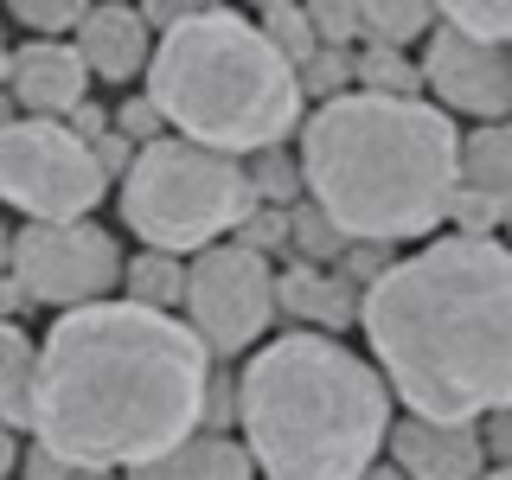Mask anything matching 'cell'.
<instances>
[{
	"mask_svg": "<svg viewBox=\"0 0 512 480\" xmlns=\"http://www.w3.org/2000/svg\"><path fill=\"white\" fill-rule=\"evenodd\" d=\"M212 352L186 320L90 301L52 320L32 378V436L71 474H135L205 429Z\"/></svg>",
	"mask_w": 512,
	"mask_h": 480,
	"instance_id": "1",
	"label": "cell"
},
{
	"mask_svg": "<svg viewBox=\"0 0 512 480\" xmlns=\"http://www.w3.org/2000/svg\"><path fill=\"white\" fill-rule=\"evenodd\" d=\"M359 327L410 416L480 429L512 410V250L500 237L410 250L359 295Z\"/></svg>",
	"mask_w": 512,
	"mask_h": 480,
	"instance_id": "2",
	"label": "cell"
},
{
	"mask_svg": "<svg viewBox=\"0 0 512 480\" xmlns=\"http://www.w3.org/2000/svg\"><path fill=\"white\" fill-rule=\"evenodd\" d=\"M295 160L308 205L352 244L429 237L461 186V135L423 96H333L308 116Z\"/></svg>",
	"mask_w": 512,
	"mask_h": 480,
	"instance_id": "3",
	"label": "cell"
},
{
	"mask_svg": "<svg viewBox=\"0 0 512 480\" xmlns=\"http://www.w3.org/2000/svg\"><path fill=\"white\" fill-rule=\"evenodd\" d=\"M237 429L263 480H359L391 436V391L378 365L333 333H282L244 359Z\"/></svg>",
	"mask_w": 512,
	"mask_h": 480,
	"instance_id": "4",
	"label": "cell"
},
{
	"mask_svg": "<svg viewBox=\"0 0 512 480\" xmlns=\"http://www.w3.org/2000/svg\"><path fill=\"white\" fill-rule=\"evenodd\" d=\"M141 96L160 109L167 135L231 160L282 148L308 109L295 64L237 7H186L154 39Z\"/></svg>",
	"mask_w": 512,
	"mask_h": 480,
	"instance_id": "5",
	"label": "cell"
},
{
	"mask_svg": "<svg viewBox=\"0 0 512 480\" xmlns=\"http://www.w3.org/2000/svg\"><path fill=\"white\" fill-rule=\"evenodd\" d=\"M116 205L122 224L160 256H199L212 250L218 237H231L237 224L256 212L250 199V173L244 160L212 154V148H192L180 135H160L148 148H135L128 173L116 180Z\"/></svg>",
	"mask_w": 512,
	"mask_h": 480,
	"instance_id": "6",
	"label": "cell"
},
{
	"mask_svg": "<svg viewBox=\"0 0 512 480\" xmlns=\"http://www.w3.org/2000/svg\"><path fill=\"white\" fill-rule=\"evenodd\" d=\"M103 167L90 141H77L64 122L13 116L0 135V205H13L26 224H77L103 205Z\"/></svg>",
	"mask_w": 512,
	"mask_h": 480,
	"instance_id": "7",
	"label": "cell"
},
{
	"mask_svg": "<svg viewBox=\"0 0 512 480\" xmlns=\"http://www.w3.org/2000/svg\"><path fill=\"white\" fill-rule=\"evenodd\" d=\"M180 314H186V333L212 359L256 352L269 320H276V269H269V256H256L244 244H212L186 256Z\"/></svg>",
	"mask_w": 512,
	"mask_h": 480,
	"instance_id": "8",
	"label": "cell"
},
{
	"mask_svg": "<svg viewBox=\"0 0 512 480\" xmlns=\"http://www.w3.org/2000/svg\"><path fill=\"white\" fill-rule=\"evenodd\" d=\"M122 244L103 231V224L77 218V224H26L13 231V256L7 276L20 282L26 301L39 308H90V301H109V288L122 282Z\"/></svg>",
	"mask_w": 512,
	"mask_h": 480,
	"instance_id": "9",
	"label": "cell"
},
{
	"mask_svg": "<svg viewBox=\"0 0 512 480\" xmlns=\"http://www.w3.org/2000/svg\"><path fill=\"white\" fill-rule=\"evenodd\" d=\"M416 71H423V90L436 96V109L448 122L455 116L506 122L512 116V52H500V45H474L436 20V32L423 39V64Z\"/></svg>",
	"mask_w": 512,
	"mask_h": 480,
	"instance_id": "10",
	"label": "cell"
},
{
	"mask_svg": "<svg viewBox=\"0 0 512 480\" xmlns=\"http://www.w3.org/2000/svg\"><path fill=\"white\" fill-rule=\"evenodd\" d=\"M7 96L26 109L32 122H71L90 103V71L71 52V39H26L13 52V77Z\"/></svg>",
	"mask_w": 512,
	"mask_h": 480,
	"instance_id": "11",
	"label": "cell"
},
{
	"mask_svg": "<svg viewBox=\"0 0 512 480\" xmlns=\"http://www.w3.org/2000/svg\"><path fill=\"white\" fill-rule=\"evenodd\" d=\"M391 468L404 480H480L487 474V448H480L474 423H423V416H404L391 423Z\"/></svg>",
	"mask_w": 512,
	"mask_h": 480,
	"instance_id": "12",
	"label": "cell"
},
{
	"mask_svg": "<svg viewBox=\"0 0 512 480\" xmlns=\"http://www.w3.org/2000/svg\"><path fill=\"white\" fill-rule=\"evenodd\" d=\"M71 52L84 58L90 84L96 77H103V84H135V77H148L154 32H148V20H141L135 7L103 0V7H84V20L71 32Z\"/></svg>",
	"mask_w": 512,
	"mask_h": 480,
	"instance_id": "13",
	"label": "cell"
},
{
	"mask_svg": "<svg viewBox=\"0 0 512 480\" xmlns=\"http://www.w3.org/2000/svg\"><path fill=\"white\" fill-rule=\"evenodd\" d=\"M359 282H346L340 269H288V276H276V314H295L308 333H333L340 340V327H352L359 320Z\"/></svg>",
	"mask_w": 512,
	"mask_h": 480,
	"instance_id": "14",
	"label": "cell"
},
{
	"mask_svg": "<svg viewBox=\"0 0 512 480\" xmlns=\"http://www.w3.org/2000/svg\"><path fill=\"white\" fill-rule=\"evenodd\" d=\"M122 480H256V468H250V455H244L237 436L199 429V436H186L180 448H167L160 461H148V468H135Z\"/></svg>",
	"mask_w": 512,
	"mask_h": 480,
	"instance_id": "15",
	"label": "cell"
},
{
	"mask_svg": "<svg viewBox=\"0 0 512 480\" xmlns=\"http://www.w3.org/2000/svg\"><path fill=\"white\" fill-rule=\"evenodd\" d=\"M461 192H480L487 205H500L512 218V116L461 135Z\"/></svg>",
	"mask_w": 512,
	"mask_h": 480,
	"instance_id": "16",
	"label": "cell"
},
{
	"mask_svg": "<svg viewBox=\"0 0 512 480\" xmlns=\"http://www.w3.org/2000/svg\"><path fill=\"white\" fill-rule=\"evenodd\" d=\"M32 378H39V340L20 320H0V429H32Z\"/></svg>",
	"mask_w": 512,
	"mask_h": 480,
	"instance_id": "17",
	"label": "cell"
},
{
	"mask_svg": "<svg viewBox=\"0 0 512 480\" xmlns=\"http://www.w3.org/2000/svg\"><path fill=\"white\" fill-rule=\"evenodd\" d=\"M122 288H128L122 301H135V308L173 314L180 295H186V263H180V256H160V250H141V256L122 263Z\"/></svg>",
	"mask_w": 512,
	"mask_h": 480,
	"instance_id": "18",
	"label": "cell"
},
{
	"mask_svg": "<svg viewBox=\"0 0 512 480\" xmlns=\"http://www.w3.org/2000/svg\"><path fill=\"white\" fill-rule=\"evenodd\" d=\"M288 250H295L301 269H340V256L352 250V237L333 224L320 205H288Z\"/></svg>",
	"mask_w": 512,
	"mask_h": 480,
	"instance_id": "19",
	"label": "cell"
},
{
	"mask_svg": "<svg viewBox=\"0 0 512 480\" xmlns=\"http://www.w3.org/2000/svg\"><path fill=\"white\" fill-rule=\"evenodd\" d=\"M359 26L384 52H410V39H429V32H436V7H416V0H365Z\"/></svg>",
	"mask_w": 512,
	"mask_h": 480,
	"instance_id": "20",
	"label": "cell"
},
{
	"mask_svg": "<svg viewBox=\"0 0 512 480\" xmlns=\"http://www.w3.org/2000/svg\"><path fill=\"white\" fill-rule=\"evenodd\" d=\"M352 90H365V96H416L423 90V71L410 64V52L365 45V52H352Z\"/></svg>",
	"mask_w": 512,
	"mask_h": 480,
	"instance_id": "21",
	"label": "cell"
},
{
	"mask_svg": "<svg viewBox=\"0 0 512 480\" xmlns=\"http://www.w3.org/2000/svg\"><path fill=\"white\" fill-rule=\"evenodd\" d=\"M250 199L256 205H269V212H288V205H301V160L295 154H282V148H269V154H250Z\"/></svg>",
	"mask_w": 512,
	"mask_h": 480,
	"instance_id": "22",
	"label": "cell"
},
{
	"mask_svg": "<svg viewBox=\"0 0 512 480\" xmlns=\"http://www.w3.org/2000/svg\"><path fill=\"white\" fill-rule=\"evenodd\" d=\"M436 20L448 32H461V39H474V45H512V0H455V7H442Z\"/></svg>",
	"mask_w": 512,
	"mask_h": 480,
	"instance_id": "23",
	"label": "cell"
},
{
	"mask_svg": "<svg viewBox=\"0 0 512 480\" xmlns=\"http://www.w3.org/2000/svg\"><path fill=\"white\" fill-rule=\"evenodd\" d=\"M256 26H263V39L276 45V52L295 64V71L320 52V39H314V26H308V7H282V0H276V7L256 13Z\"/></svg>",
	"mask_w": 512,
	"mask_h": 480,
	"instance_id": "24",
	"label": "cell"
},
{
	"mask_svg": "<svg viewBox=\"0 0 512 480\" xmlns=\"http://www.w3.org/2000/svg\"><path fill=\"white\" fill-rule=\"evenodd\" d=\"M301 96H320V103H333V96H346L352 90V52H327V45H320V52L301 64Z\"/></svg>",
	"mask_w": 512,
	"mask_h": 480,
	"instance_id": "25",
	"label": "cell"
},
{
	"mask_svg": "<svg viewBox=\"0 0 512 480\" xmlns=\"http://www.w3.org/2000/svg\"><path fill=\"white\" fill-rule=\"evenodd\" d=\"M308 26H314V39L327 45V52H346L352 39H359V7H346V0H314L308 7Z\"/></svg>",
	"mask_w": 512,
	"mask_h": 480,
	"instance_id": "26",
	"label": "cell"
},
{
	"mask_svg": "<svg viewBox=\"0 0 512 480\" xmlns=\"http://www.w3.org/2000/svg\"><path fill=\"white\" fill-rule=\"evenodd\" d=\"M13 20L32 26L39 39H71L77 20H84V7H71V0H20V7H13Z\"/></svg>",
	"mask_w": 512,
	"mask_h": 480,
	"instance_id": "27",
	"label": "cell"
},
{
	"mask_svg": "<svg viewBox=\"0 0 512 480\" xmlns=\"http://www.w3.org/2000/svg\"><path fill=\"white\" fill-rule=\"evenodd\" d=\"M109 128H116V135L128 141V148H148V141H160V135H167V122H160V109L148 103V96H128V103L116 109V116H109Z\"/></svg>",
	"mask_w": 512,
	"mask_h": 480,
	"instance_id": "28",
	"label": "cell"
},
{
	"mask_svg": "<svg viewBox=\"0 0 512 480\" xmlns=\"http://www.w3.org/2000/svg\"><path fill=\"white\" fill-rule=\"evenodd\" d=\"M237 244L256 250V256L282 250V244H288V212H263V205H256V212H250L244 224H237Z\"/></svg>",
	"mask_w": 512,
	"mask_h": 480,
	"instance_id": "29",
	"label": "cell"
},
{
	"mask_svg": "<svg viewBox=\"0 0 512 480\" xmlns=\"http://www.w3.org/2000/svg\"><path fill=\"white\" fill-rule=\"evenodd\" d=\"M96 167H103V180H122V173H128V160H135V148H128V141L116 135V128H109V135L103 141H96Z\"/></svg>",
	"mask_w": 512,
	"mask_h": 480,
	"instance_id": "30",
	"label": "cell"
},
{
	"mask_svg": "<svg viewBox=\"0 0 512 480\" xmlns=\"http://www.w3.org/2000/svg\"><path fill=\"white\" fill-rule=\"evenodd\" d=\"M480 448H487V455H500V468H512V410H506V416H487Z\"/></svg>",
	"mask_w": 512,
	"mask_h": 480,
	"instance_id": "31",
	"label": "cell"
},
{
	"mask_svg": "<svg viewBox=\"0 0 512 480\" xmlns=\"http://www.w3.org/2000/svg\"><path fill=\"white\" fill-rule=\"evenodd\" d=\"M26 480H71L58 455H45V448H26Z\"/></svg>",
	"mask_w": 512,
	"mask_h": 480,
	"instance_id": "32",
	"label": "cell"
},
{
	"mask_svg": "<svg viewBox=\"0 0 512 480\" xmlns=\"http://www.w3.org/2000/svg\"><path fill=\"white\" fill-rule=\"evenodd\" d=\"M20 468V442H13V429H0V480H13Z\"/></svg>",
	"mask_w": 512,
	"mask_h": 480,
	"instance_id": "33",
	"label": "cell"
},
{
	"mask_svg": "<svg viewBox=\"0 0 512 480\" xmlns=\"http://www.w3.org/2000/svg\"><path fill=\"white\" fill-rule=\"evenodd\" d=\"M359 480H404V474H397V468H391V461H372V468H365Z\"/></svg>",
	"mask_w": 512,
	"mask_h": 480,
	"instance_id": "34",
	"label": "cell"
},
{
	"mask_svg": "<svg viewBox=\"0 0 512 480\" xmlns=\"http://www.w3.org/2000/svg\"><path fill=\"white\" fill-rule=\"evenodd\" d=\"M7 77H13V52L0 45V96H7Z\"/></svg>",
	"mask_w": 512,
	"mask_h": 480,
	"instance_id": "35",
	"label": "cell"
},
{
	"mask_svg": "<svg viewBox=\"0 0 512 480\" xmlns=\"http://www.w3.org/2000/svg\"><path fill=\"white\" fill-rule=\"evenodd\" d=\"M13 128V96H0V135Z\"/></svg>",
	"mask_w": 512,
	"mask_h": 480,
	"instance_id": "36",
	"label": "cell"
},
{
	"mask_svg": "<svg viewBox=\"0 0 512 480\" xmlns=\"http://www.w3.org/2000/svg\"><path fill=\"white\" fill-rule=\"evenodd\" d=\"M480 480H512V468H493V474H480Z\"/></svg>",
	"mask_w": 512,
	"mask_h": 480,
	"instance_id": "37",
	"label": "cell"
},
{
	"mask_svg": "<svg viewBox=\"0 0 512 480\" xmlns=\"http://www.w3.org/2000/svg\"><path fill=\"white\" fill-rule=\"evenodd\" d=\"M71 480H116V474H71Z\"/></svg>",
	"mask_w": 512,
	"mask_h": 480,
	"instance_id": "38",
	"label": "cell"
},
{
	"mask_svg": "<svg viewBox=\"0 0 512 480\" xmlns=\"http://www.w3.org/2000/svg\"><path fill=\"white\" fill-rule=\"evenodd\" d=\"M506 237H512V218H506ZM506 250H512V244H506Z\"/></svg>",
	"mask_w": 512,
	"mask_h": 480,
	"instance_id": "39",
	"label": "cell"
}]
</instances>
